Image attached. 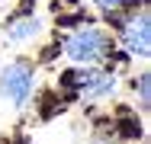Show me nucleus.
I'll use <instances>...</instances> for the list:
<instances>
[{"label": "nucleus", "mask_w": 151, "mask_h": 144, "mask_svg": "<svg viewBox=\"0 0 151 144\" xmlns=\"http://www.w3.org/2000/svg\"><path fill=\"white\" fill-rule=\"evenodd\" d=\"M29 93H32V71L26 64L3 67V74H0V96L3 99H10L13 106H23L29 99Z\"/></svg>", "instance_id": "nucleus-2"}, {"label": "nucleus", "mask_w": 151, "mask_h": 144, "mask_svg": "<svg viewBox=\"0 0 151 144\" xmlns=\"http://www.w3.org/2000/svg\"><path fill=\"white\" fill-rule=\"evenodd\" d=\"M142 103H148V77H142Z\"/></svg>", "instance_id": "nucleus-6"}, {"label": "nucleus", "mask_w": 151, "mask_h": 144, "mask_svg": "<svg viewBox=\"0 0 151 144\" xmlns=\"http://www.w3.org/2000/svg\"><path fill=\"white\" fill-rule=\"evenodd\" d=\"M64 51L71 61L77 64H93L100 58L109 55V38L100 32V29H77L68 42H64Z\"/></svg>", "instance_id": "nucleus-1"}, {"label": "nucleus", "mask_w": 151, "mask_h": 144, "mask_svg": "<svg viewBox=\"0 0 151 144\" xmlns=\"http://www.w3.org/2000/svg\"><path fill=\"white\" fill-rule=\"evenodd\" d=\"M93 3H96V6H103V10H119L125 0H93Z\"/></svg>", "instance_id": "nucleus-5"}, {"label": "nucleus", "mask_w": 151, "mask_h": 144, "mask_svg": "<svg viewBox=\"0 0 151 144\" xmlns=\"http://www.w3.org/2000/svg\"><path fill=\"white\" fill-rule=\"evenodd\" d=\"M35 32H39V23H35V19H16V23L10 26L6 35H10V38H16V42H23V38H32Z\"/></svg>", "instance_id": "nucleus-4"}, {"label": "nucleus", "mask_w": 151, "mask_h": 144, "mask_svg": "<svg viewBox=\"0 0 151 144\" xmlns=\"http://www.w3.org/2000/svg\"><path fill=\"white\" fill-rule=\"evenodd\" d=\"M151 23H148V13H138L135 19H129L125 29H122V45H125V51L135 58H148L151 51Z\"/></svg>", "instance_id": "nucleus-3"}]
</instances>
